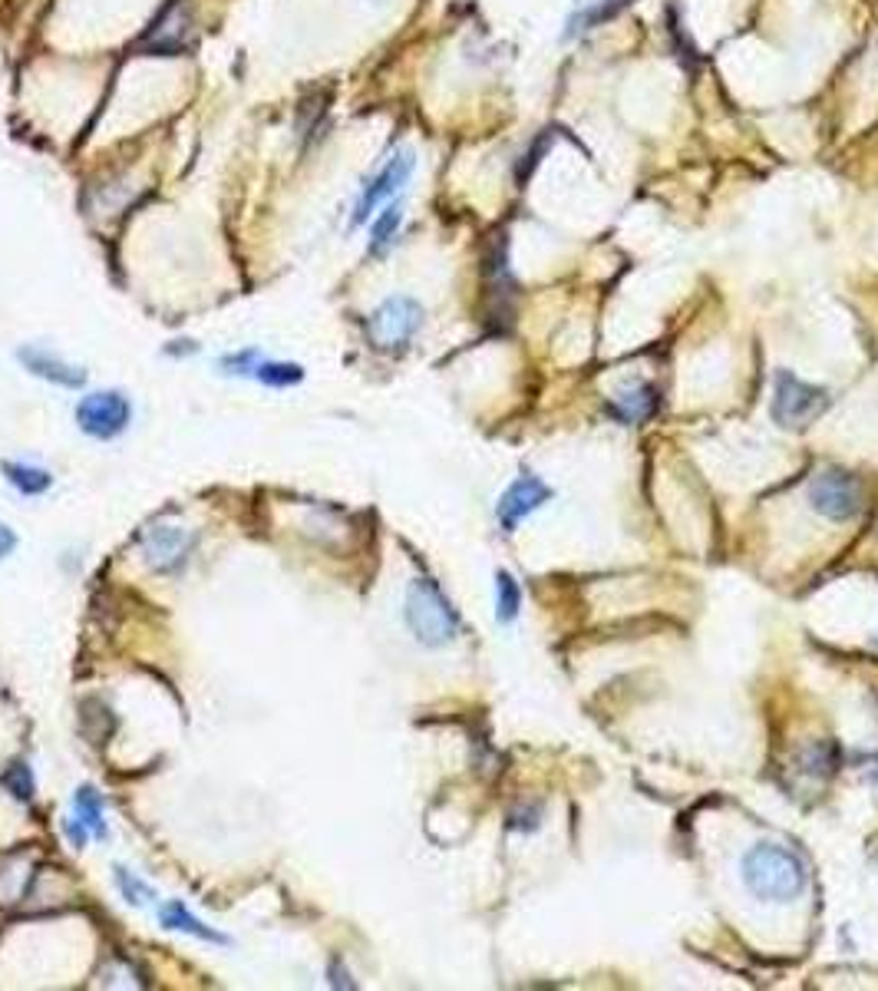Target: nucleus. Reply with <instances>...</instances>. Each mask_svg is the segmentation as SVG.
<instances>
[{"label":"nucleus","instance_id":"obj_1","mask_svg":"<svg viewBox=\"0 0 878 991\" xmlns=\"http://www.w3.org/2000/svg\"><path fill=\"white\" fill-rule=\"evenodd\" d=\"M744 883L757 900L767 903H790L806 893V866L803 860L777 843H757L744 857Z\"/></svg>","mask_w":878,"mask_h":991},{"label":"nucleus","instance_id":"obj_2","mask_svg":"<svg viewBox=\"0 0 878 991\" xmlns=\"http://www.w3.org/2000/svg\"><path fill=\"white\" fill-rule=\"evenodd\" d=\"M407 625L416 635V642L440 648L449 645L459 632V615L449 605V599L436 589L433 579H413L407 589Z\"/></svg>","mask_w":878,"mask_h":991},{"label":"nucleus","instance_id":"obj_3","mask_svg":"<svg viewBox=\"0 0 878 991\" xmlns=\"http://www.w3.org/2000/svg\"><path fill=\"white\" fill-rule=\"evenodd\" d=\"M413 169H416L413 149H397V152H393V155H390V159H387V162L364 182V188H360V195H357V202H354L350 228H360L367 218L377 215L380 205L393 202V198L403 192V185L410 182Z\"/></svg>","mask_w":878,"mask_h":991},{"label":"nucleus","instance_id":"obj_4","mask_svg":"<svg viewBox=\"0 0 878 991\" xmlns=\"http://www.w3.org/2000/svg\"><path fill=\"white\" fill-rule=\"evenodd\" d=\"M420 324H423V304L407 294H393L367 317V334L380 351H403L416 337Z\"/></svg>","mask_w":878,"mask_h":991},{"label":"nucleus","instance_id":"obj_5","mask_svg":"<svg viewBox=\"0 0 878 991\" xmlns=\"http://www.w3.org/2000/svg\"><path fill=\"white\" fill-rule=\"evenodd\" d=\"M810 506L833 519V523H849L863 513L866 506V493L863 483L853 473L843 470H823L813 483H810Z\"/></svg>","mask_w":878,"mask_h":991},{"label":"nucleus","instance_id":"obj_6","mask_svg":"<svg viewBox=\"0 0 878 991\" xmlns=\"http://www.w3.org/2000/svg\"><path fill=\"white\" fill-rule=\"evenodd\" d=\"M830 407V394L823 387H813L790 370L777 377V394H773V420L783 427H806Z\"/></svg>","mask_w":878,"mask_h":991},{"label":"nucleus","instance_id":"obj_7","mask_svg":"<svg viewBox=\"0 0 878 991\" xmlns=\"http://www.w3.org/2000/svg\"><path fill=\"white\" fill-rule=\"evenodd\" d=\"M132 420V403L126 394L119 390H96V394H86L79 403H76V423L86 437H96V440H112L119 437Z\"/></svg>","mask_w":878,"mask_h":991},{"label":"nucleus","instance_id":"obj_8","mask_svg":"<svg viewBox=\"0 0 878 991\" xmlns=\"http://www.w3.org/2000/svg\"><path fill=\"white\" fill-rule=\"evenodd\" d=\"M139 549L149 569L175 572L195 549V536L182 526H152L139 536Z\"/></svg>","mask_w":878,"mask_h":991},{"label":"nucleus","instance_id":"obj_9","mask_svg":"<svg viewBox=\"0 0 878 991\" xmlns=\"http://www.w3.org/2000/svg\"><path fill=\"white\" fill-rule=\"evenodd\" d=\"M552 499V489L539 480V476H519L506 493H502V499H499V523L512 532L529 513H535L539 506H545Z\"/></svg>","mask_w":878,"mask_h":991},{"label":"nucleus","instance_id":"obj_10","mask_svg":"<svg viewBox=\"0 0 878 991\" xmlns=\"http://www.w3.org/2000/svg\"><path fill=\"white\" fill-rule=\"evenodd\" d=\"M17 360H20L33 377L50 380V384H56V387L76 390V387L86 384L83 367H73L69 360H63V357H56V354H50V351H43V347H33V344L20 347V351H17Z\"/></svg>","mask_w":878,"mask_h":991},{"label":"nucleus","instance_id":"obj_11","mask_svg":"<svg viewBox=\"0 0 878 991\" xmlns=\"http://www.w3.org/2000/svg\"><path fill=\"white\" fill-rule=\"evenodd\" d=\"M658 407H661V397H658V387H651V384H628L611 400V413L625 423H644L658 413Z\"/></svg>","mask_w":878,"mask_h":991},{"label":"nucleus","instance_id":"obj_12","mask_svg":"<svg viewBox=\"0 0 878 991\" xmlns=\"http://www.w3.org/2000/svg\"><path fill=\"white\" fill-rule=\"evenodd\" d=\"M159 923H162V929H169V933H185V936H195V939H202V942L228 946V936H221V933L202 926V923H198L178 900H172V903H165V906L159 909Z\"/></svg>","mask_w":878,"mask_h":991},{"label":"nucleus","instance_id":"obj_13","mask_svg":"<svg viewBox=\"0 0 878 991\" xmlns=\"http://www.w3.org/2000/svg\"><path fill=\"white\" fill-rule=\"evenodd\" d=\"M188 7L185 3H172L165 10V17L159 20V26L152 23L149 30V40L155 43V50H178L185 46V36H188Z\"/></svg>","mask_w":878,"mask_h":991},{"label":"nucleus","instance_id":"obj_14","mask_svg":"<svg viewBox=\"0 0 878 991\" xmlns=\"http://www.w3.org/2000/svg\"><path fill=\"white\" fill-rule=\"evenodd\" d=\"M3 476L7 483L23 493V496H43L50 486H53V476L46 470H36V466H23V463H3Z\"/></svg>","mask_w":878,"mask_h":991},{"label":"nucleus","instance_id":"obj_15","mask_svg":"<svg viewBox=\"0 0 878 991\" xmlns=\"http://www.w3.org/2000/svg\"><path fill=\"white\" fill-rule=\"evenodd\" d=\"M400 225H403V208H400V202H387L383 212L373 218V228H370V251H373V255H383V251L393 245Z\"/></svg>","mask_w":878,"mask_h":991},{"label":"nucleus","instance_id":"obj_16","mask_svg":"<svg viewBox=\"0 0 878 991\" xmlns=\"http://www.w3.org/2000/svg\"><path fill=\"white\" fill-rule=\"evenodd\" d=\"M254 380H261L264 387H294L304 380V367L301 364H288V360H258L251 370Z\"/></svg>","mask_w":878,"mask_h":991},{"label":"nucleus","instance_id":"obj_17","mask_svg":"<svg viewBox=\"0 0 878 991\" xmlns=\"http://www.w3.org/2000/svg\"><path fill=\"white\" fill-rule=\"evenodd\" d=\"M73 810H76V820H83L89 833H96V837H106L102 797H99L93 787H79V790L73 794Z\"/></svg>","mask_w":878,"mask_h":991},{"label":"nucleus","instance_id":"obj_18","mask_svg":"<svg viewBox=\"0 0 878 991\" xmlns=\"http://www.w3.org/2000/svg\"><path fill=\"white\" fill-rule=\"evenodd\" d=\"M496 618L506 625V622H516V615H519V608H522V589H519V582L509 575V572H499L496 575Z\"/></svg>","mask_w":878,"mask_h":991},{"label":"nucleus","instance_id":"obj_19","mask_svg":"<svg viewBox=\"0 0 878 991\" xmlns=\"http://www.w3.org/2000/svg\"><path fill=\"white\" fill-rule=\"evenodd\" d=\"M625 7V0H595L592 7H585V10H578L572 20H568V36H578V33H585V30H595L598 23H605V20H611L618 10Z\"/></svg>","mask_w":878,"mask_h":991},{"label":"nucleus","instance_id":"obj_20","mask_svg":"<svg viewBox=\"0 0 878 991\" xmlns=\"http://www.w3.org/2000/svg\"><path fill=\"white\" fill-rule=\"evenodd\" d=\"M0 784L10 790L13 800H20V804H30V800H33V777H30V767H26V764H10V767L0 774Z\"/></svg>","mask_w":878,"mask_h":991},{"label":"nucleus","instance_id":"obj_21","mask_svg":"<svg viewBox=\"0 0 878 991\" xmlns=\"http://www.w3.org/2000/svg\"><path fill=\"white\" fill-rule=\"evenodd\" d=\"M116 873V886H119V893L126 896V903H132V906H145L155 893L139 880V876H132L129 870H122V866H116L112 870Z\"/></svg>","mask_w":878,"mask_h":991},{"label":"nucleus","instance_id":"obj_22","mask_svg":"<svg viewBox=\"0 0 878 991\" xmlns=\"http://www.w3.org/2000/svg\"><path fill=\"white\" fill-rule=\"evenodd\" d=\"M258 360H261V357H258V351H241V354H231V357H225V360H221V367H238V374H251Z\"/></svg>","mask_w":878,"mask_h":991},{"label":"nucleus","instance_id":"obj_23","mask_svg":"<svg viewBox=\"0 0 878 991\" xmlns=\"http://www.w3.org/2000/svg\"><path fill=\"white\" fill-rule=\"evenodd\" d=\"M63 833H66V840H69L76 850L86 843V823H83V820H76V823H73V820H63Z\"/></svg>","mask_w":878,"mask_h":991},{"label":"nucleus","instance_id":"obj_24","mask_svg":"<svg viewBox=\"0 0 878 991\" xmlns=\"http://www.w3.org/2000/svg\"><path fill=\"white\" fill-rule=\"evenodd\" d=\"M13 549H17V536H13V529H10V526H3V523H0V562H3V559L13 552Z\"/></svg>","mask_w":878,"mask_h":991}]
</instances>
